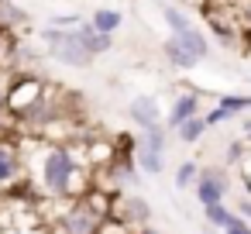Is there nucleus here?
Wrapping results in <instances>:
<instances>
[{"instance_id": "20e7f679", "label": "nucleus", "mask_w": 251, "mask_h": 234, "mask_svg": "<svg viewBox=\"0 0 251 234\" xmlns=\"http://www.w3.org/2000/svg\"><path fill=\"white\" fill-rule=\"evenodd\" d=\"M45 90H49V79H42L38 73H14V76H11V86H7V114L18 117V114L28 110Z\"/></svg>"}, {"instance_id": "cd10ccee", "label": "nucleus", "mask_w": 251, "mask_h": 234, "mask_svg": "<svg viewBox=\"0 0 251 234\" xmlns=\"http://www.w3.org/2000/svg\"><path fill=\"white\" fill-rule=\"evenodd\" d=\"M224 234H251V224H248V220H244V217H241V220H237V224H234V227H227V231H224Z\"/></svg>"}, {"instance_id": "f3484780", "label": "nucleus", "mask_w": 251, "mask_h": 234, "mask_svg": "<svg viewBox=\"0 0 251 234\" xmlns=\"http://www.w3.org/2000/svg\"><path fill=\"white\" fill-rule=\"evenodd\" d=\"M93 28L97 31H103V35H114L121 25H124V14L117 11V7H100V11H93Z\"/></svg>"}, {"instance_id": "1a4fd4ad", "label": "nucleus", "mask_w": 251, "mask_h": 234, "mask_svg": "<svg viewBox=\"0 0 251 234\" xmlns=\"http://www.w3.org/2000/svg\"><path fill=\"white\" fill-rule=\"evenodd\" d=\"M127 117H131L138 128H151V124H162V107H158L155 97L138 93V97H131V104H127Z\"/></svg>"}, {"instance_id": "c756f323", "label": "nucleus", "mask_w": 251, "mask_h": 234, "mask_svg": "<svg viewBox=\"0 0 251 234\" xmlns=\"http://www.w3.org/2000/svg\"><path fill=\"white\" fill-rule=\"evenodd\" d=\"M213 231H217V227H210V224H206V231H203V234H213Z\"/></svg>"}, {"instance_id": "4468645a", "label": "nucleus", "mask_w": 251, "mask_h": 234, "mask_svg": "<svg viewBox=\"0 0 251 234\" xmlns=\"http://www.w3.org/2000/svg\"><path fill=\"white\" fill-rule=\"evenodd\" d=\"M206 131H210L206 117H203V114H196V117H189V121H182V124L176 128V138H179L182 145H196V141H200Z\"/></svg>"}, {"instance_id": "a878e982", "label": "nucleus", "mask_w": 251, "mask_h": 234, "mask_svg": "<svg viewBox=\"0 0 251 234\" xmlns=\"http://www.w3.org/2000/svg\"><path fill=\"white\" fill-rule=\"evenodd\" d=\"M11 49H14V38H11V31H7L4 25H0V66H7Z\"/></svg>"}, {"instance_id": "f03ea898", "label": "nucleus", "mask_w": 251, "mask_h": 234, "mask_svg": "<svg viewBox=\"0 0 251 234\" xmlns=\"http://www.w3.org/2000/svg\"><path fill=\"white\" fill-rule=\"evenodd\" d=\"M110 203L114 196L107 189L90 186L86 193L66 200V210H59L52 220V234H100L110 220Z\"/></svg>"}, {"instance_id": "b1692460", "label": "nucleus", "mask_w": 251, "mask_h": 234, "mask_svg": "<svg viewBox=\"0 0 251 234\" xmlns=\"http://www.w3.org/2000/svg\"><path fill=\"white\" fill-rule=\"evenodd\" d=\"M79 21H86V18H83V14H52V18H49L52 28H76Z\"/></svg>"}, {"instance_id": "aec40b11", "label": "nucleus", "mask_w": 251, "mask_h": 234, "mask_svg": "<svg viewBox=\"0 0 251 234\" xmlns=\"http://www.w3.org/2000/svg\"><path fill=\"white\" fill-rule=\"evenodd\" d=\"M162 21H165V28H169L172 35H182V31H189V28H193L189 14H186V11H179V7H172V4H162Z\"/></svg>"}, {"instance_id": "dca6fc26", "label": "nucleus", "mask_w": 251, "mask_h": 234, "mask_svg": "<svg viewBox=\"0 0 251 234\" xmlns=\"http://www.w3.org/2000/svg\"><path fill=\"white\" fill-rule=\"evenodd\" d=\"M0 25L7 31H18V28L28 25V11L21 4H14V0H0Z\"/></svg>"}, {"instance_id": "5701e85b", "label": "nucleus", "mask_w": 251, "mask_h": 234, "mask_svg": "<svg viewBox=\"0 0 251 234\" xmlns=\"http://www.w3.org/2000/svg\"><path fill=\"white\" fill-rule=\"evenodd\" d=\"M203 117H206V124H210V128H217V124H227V121H234L237 114H230L227 107H220V104H217V107H213V110H206Z\"/></svg>"}, {"instance_id": "6e6552de", "label": "nucleus", "mask_w": 251, "mask_h": 234, "mask_svg": "<svg viewBox=\"0 0 251 234\" xmlns=\"http://www.w3.org/2000/svg\"><path fill=\"white\" fill-rule=\"evenodd\" d=\"M196 114H203V100H200L196 90H186V93H179V97L172 100V107H169V114H165V128L176 131L182 121H189V117H196Z\"/></svg>"}, {"instance_id": "412c9836", "label": "nucleus", "mask_w": 251, "mask_h": 234, "mask_svg": "<svg viewBox=\"0 0 251 234\" xmlns=\"http://www.w3.org/2000/svg\"><path fill=\"white\" fill-rule=\"evenodd\" d=\"M217 104H220V107H227V110H230V114H237V117L248 110V97H244V93H224V97H217Z\"/></svg>"}, {"instance_id": "2eb2a0df", "label": "nucleus", "mask_w": 251, "mask_h": 234, "mask_svg": "<svg viewBox=\"0 0 251 234\" xmlns=\"http://www.w3.org/2000/svg\"><path fill=\"white\" fill-rule=\"evenodd\" d=\"M134 162H138V169H141L145 176H162V169H165V155H162V152H151V148H145V145L134 148Z\"/></svg>"}, {"instance_id": "4be33fe9", "label": "nucleus", "mask_w": 251, "mask_h": 234, "mask_svg": "<svg viewBox=\"0 0 251 234\" xmlns=\"http://www.w3.org/2000/svg\"><path fill=\"white\" fill-rule=\"evenodd\" d=\"M244 145H248L244 138H237V141L227 145V155H224V165H227V169H237V165L244 162Z\"/></svg>"}, {"instance_id": "0eeeda50", "label": "nucleus", "mask_w": 251, "mask_h": 234, "mask_svg": "<svg viewBox=\"0 0 251 234\" xmlns=\"http://www.w3.org/2000/svg\"><path fill=\"white\" fill-rule=\"evenodd\" d=\"M25 172H28L25 145H18L14 138H0V186L18 182Z\"/></svg>"}, {"instance_id": "f257e3e1", "label": "nucleus", "mask_w": 251, "mask_h": 234, "mask_svg": "<svg viewBox=\"0 0 251 234\" xmlns=\"http://www.w3.org/2000/svg\"><path fill=\"white\" fill-rule=\"evenodd\" d=\"M31 155V182L38 186V193L45 200H73L79 193H86L90 186H83L86 179H93V172L83 169V155L69 145V141H52V138H38L28 145Z\"/></svg>"}, {"instance_id": "c85d7f7f", "label": "nucleus", "mask_w": 251, "mask_h": 234, "mask_svg": "<svg viewBox=\"0 0 251 234\" xmlns=\"http://www.w3.org/2000/svg\"><path fill=\"white\" fill-rule=\"evenodd\" d=\"M134 234H165V231H158V227H151V224H148V227H141V231H134Z\"/></svg>"}, {"instance_id": "6ab92c4d", "label": "nucleus", "mask_w": 251, "mask_h": 234, "mask_svg": "<svg viewBox=\"0 0 251 234\" xmlns=\"http://www.w3.org/2000/svg\"><path fill=\"white\" fill-rule=\"evenodd\" d=\"M200 172H203V165L196 162V158H186V162H179L176 165V189H193L196 182H200Z\"/></svg>"}, {"instance_id": "9d476101", "label": "nucleus", "mask_w": 251, "mask_h": 234, "mask_svg": "<svg viewBox=\"0 0 251 234\" xmlns=\"http://www.w3.org/2000/svg\"><path fill=\"white\" fill-rule=\"evenodd\" d=\"M162 55H165V62H169L172 69H179V73H193V69L200 66V59H196L193 52H186L176 35H169V38L162 42Z\"/></svg>"}, {"instance_id": "bb28decb", "label": "nucleus", "mask_w": 251, "mask_h": 234, "mask_svg": "<svg viewBox=\"0 0 251 234\" xmlns=\"http://www.w3.org/2000/svg\"><path fill=\"white\" fill-rule=\"evenodd\" d=\"M237 124H241V138L251 145V110H244V114L237 117Z\"/></svg>"}, {"instance_id": "423d86ee", "label": "nucleus", "mask_w": 251, "mask_h": 234, "mask_svg": "<svg viewBox=\"0 0 251 234\" xmlns=\"http://www.w3.org/2000/svg\"><path fill=\"white\" fill-rule=\"evenodd\" d=\"M110 217H117L131 231H141V227L151 224V203L145 196H138V193H127V196H117L110 203Z\"/></svg>"}, {"instance_id": "39448f33", "label": "nucleus", "mask_w": 251, "mask_h": 234, "mask_svg": "<svg viewBox=\"0 0 251 234\" xmlns=\"http://www.w3.org/2000/svg\"><path fill=\"white\" fill-rule=\"evenodd\" d=\"M200 207H210V203H224L227 193H230V176H227V165H203L200 172V182L193 186Z\"/></svg>"}, {"instance_id": "9b49d317", "label": "nucleus", "mask_w": 251, "mask_h": 234, "mask_svg": "<svg viewBox=\"0 0 251 234\" xmlns=\"http://www.w3.org/2000/svg\"><path fill=\"white\" fill-rule=\"evenodd\" d=\"M76 31H79L83 45H86L93 55H107V52L114 49V35H103V31H97L90 18H86V21H79V25H76Z\"/></svg>"}, {"instance_id": "7c9ffc66", "label": "nucleus", "mask_w": 251, "mask_h": 234, "mask_svg": "<svg viewBox=\"0 0 251 234\" xmlns=\"http://www.w3.org/2000/svg\"><path fill=\"white\" fill-rule=\"evenodd\" d=\"M248 110H251V97H248Z\"/></svg>"}, {"instance_id": "393cba45", "label": "nucleus", "mask_w": 251, "mask_h": 234, "mask_svg": "<svg viewBox=\"0 0 251 234\" xmlns=\"http://www.w3.org/2000/svg\"><path fill=\"white\" fill-rule=\"evenodd\" d=\"M11 76H14V69L0 66V114L7 110V86H11Z\"/></svg>"}, {"instance_id": "ddd939ff", "label": "nucleus", "mask_w": 251, "mask_h": 234, "mask_svg": "<svg viewBox=\"0 0 251 234\" xmlns=\"http://www.w3.org/2000/svg\"><path fill=\"white\" fill-rule=\"evenodd\" d=\"M176 38H179V45H182L186 52H193L200 62H203V59H210V38H206L200 28H189V31L176 35Z\"/></svg>"}, {"instance_id": "7ed1b4c3", "label": "nucleus", "mask_w": 251, "mask_h": 234, "mask_svg": "<svg viewBox=\"0 0 251 234\" xmlns=\"http://www.w3.org/2000/svg\"><path fill=\"white\" fill-rule=\"evenodd\" d=\"M38 38H42V45H45V55H49L52 62H59V66L90 69L93 59H97V55L83 45V38H79L76 28H52V25H45Z\"/></svg>"}, {"instance_id": "a211bd4d", "label": "nucleus", "mask_w": 251, "mask_h": 234, "mask_svg": "<svg viewBox=\"0 0 251 234\" xmlns=\"http://www.w3.org/2000/svg\"><path fill=\"white\" fill-rule=\"evenodd\" d=\"M138 145H145V148H151V152H162V155H165V148H169V128H162V124L141 128Z\"/></svg>"}, {"instance_id": "f8f14e48", "label": "nucleus", "mask_w": 251, "mask_h": 234, "mask_svg": "<svg viewBox=\"0 0 251 234\" xmlns=\"http://www.w3.org/2000/svg\"><path fill=\"white\" fill-rule=\"evenodd\" d=\"M203 217H206V224L217 227V231H227V227H234V224L241 220V213L230 210L227 203H210V207H203Z\"/></svg>"}]
</instances>
